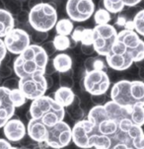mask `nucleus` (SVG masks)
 I'll return each instance as SVG.
<instances>
[{
  "label": "nucleus",
  "instance_id": "f257e3e1",
  "mask_svg": "<svg viewBox=\"0 0 144 149\" xmlns=\"http://www.w3.org/2000/svg\"><path fill=\"white\" fill-rule=\"evenodd\" d=\"M72 141L82 149H144V130L134 123L132 108L113 101L96 105L72 127Z\"/></svg>",
  "mask_w": 144,
  "mask_h": 149
},
{
  "label": "nucleus",
  "instance_id": "f03ea898",
  "mask_svg": "<svg viewBox=\"0 0 144 149\" xmlns=\"http://www.w3.org/2000/svg\"><path fill=\"white\" fill-rule=\"evenodd\" d=\"M144 59V42L134 30L123 29L118 33L117 41L106 55L108 66L117 71L128 69L133 62Z\"/></svg>",
  "mask_w": 144,
  "mask_h": 149
},
{
  "label": "nucleus",
  "instance_id": "7ed1b4c3",
  "mask_svg": "<svg viewBox=\"0 0 144 149\" xmlns=\"http://www.w3.org/2000/svg\"><path fill=\"white\" fill-rule=\"evenodd\" d=\"M49 55L42 45H30L13 62V70L17 77L23 78L37 73H47Z\"/></svg>",
  "mask_w": 144,
  "mask_h": 149
},
{
  "label": "nucleus",
  "instance_id": "20e7f679",
  "mask_svg": "<svg viewBox=\"0 0 144 149\" xmlns=\"http://www.w3.org/2000/svg\"><path fill=\"white\" fill-rule=\"evenodd\" d=\"M111 99L126 108L144 106V82L140 80H120L111 90Z\"/></svg>",
  "mask_w": 144,
  "mask_h": 149
},
{
  "label": "nucleus",
  "instance_id": "39448f33",
  "mask_svg": "<svg viewBox=\"0 0 144 149\" xmlns=\"http://www.w3.org/2000/svg\"><path fill=\"white\" fill-rule=\"evenodd\" d=\"M28 115L30 118L41 120L47 127H52L64 120L65 108L57 104L54 98L45 95L32 101Z\"/></svg>",
  "mask_w": 144,
  "mask_h": 149
},
{
  "label": "nucleus",
  "instance_id": "423d86ee",
  "mask_svg": "<svg viewBox=\"0 0 144 149\" xmlns=\"http://www.w3.org/2000/svg\"><path fill=\"white\" fill-rule=\"evenodd\" d=\"M28 22L35 31L47 33L54 28L57 22V12L50 3L37 4L31 8Z\"/></svg>",
  "mask_w": 144,
  "mask_h": 149
},
{
  "label": "nucleus",
  "instance_id": "0eeeda50",
  "mask_svg": "<svg viewBox=\"0 0 144 149\" xmlns=\"http://www.w3.org/2000/svg\"><path fill=\"white\" fill-rule=\"evenodd\" d=\"M92 34L94 52L99 55L106 56L117 41L118 32L115 28L110 24L96 25L94 29H92Z\"/></svg>",
  "mask_w": 144,
  "mask_h": 149
},
{
  "label": "nucleus",
  "instance_id": "6e6552de",
  "mask_svg": "<svg viewBox=\"0 0 144 149\" xmlns=\"http://www.w3.org/2000/svg\"><path fill=\"white\" fill-rule=\"evenodd\" d=\"M18 88L27 100H36L45 96L47 87V76L45 73H37L30 76L19 78Z\"/></svg>",
  "mask_w": 144,
  "mask_h": 149
},
{
  "label": "nucleus",
  "instance_id": "1a4fd4ad",
  "mask_svg": "<svg viewBox=\"0 0 144 149\" xmlns=\"http://www.w3.org/2000/svg\"><path fill=\"white\" fill-rule=\"evenodd\" d=\"M72 140V128L64 120L52 127H47V135L44 144L54 149H61Z\"/></svg>",
  "mask_w": 144,
  "mask_h": 149
},
{
  "label": "nucleus",
  "instance_id": "9d476101",
  "mask_svg": "<svg viewBox=\"0 0 144 149\" xmlns=\"http://www.w3.org/2000/svg\"><path fill=\"white\" fill-rule=\"evenodd\" d=\"M110 78L104 70H90L86 71L83 79L84 89L92 96H102L110 88Z\"/></svg>",
  "mask_w": 144,
  "mask_h": 149
},
{
  "label": "nucleus",
  "instance_id": "9b49d317",
  "mask_svg": "<svg viewBox=\"0 0 144 149\" xmlns=\"http://www.w3.org/2000/svg\"><path fill=\"white\" fill-rule=\"evenodd\" d=\"M95 12L93 0H67L66 13L72 22H85Z\"/></svg>",
  "mask_w": 144,
  "mask_h": 149
},
{
  "label": "nucleus",
  "instance_id": "f8f14e48",
  "mask_svg": "<svg viewBox=\"0 0 144 149\" xmlns=\"http://www.w3.org/2000/svg\"><path fill=\"white\" fill-rule=\"evenodd\" d=\"M3 42L7 52L19 55L31 45V38L27 31L20 28H14L4 37Z\"/></svg>",
  "mask_w": 144,
  "mask_h": 149
},
{
  "label": "nucleus",
  "instance_id": "ddd939ff",
  "mask_svg": "<svg viewBox=\"0 0 144 149\" xmlns=\"http://www.w3.org/2000/svg\"><path fill=\"white\" fill-rule=\"evenodd\" d=\"M15 110L16 107L11 98V90L4 86H0V128L11 120Z\"/></svg>",
  "mask_w": 144,
  "mask_h": 149
},
{
  "label": "nucleus",
  "instance_id": "4468645a",
  "mask_svg": "<svg viewBox=\"0 0 144 149\" xmlns=\"http://www.w3.org/2000/svg\"><path fill=\"white\" fill-rule=\"evenodd\" d=\"M3 132L7 140L11 142H18L26 136L27 128L24 123L19 118H11L4 125Z\"/></svg>",
  "mask_w": 144,
  "mask_h": 149
},
{
  "label": "nucleus",
  "instance_id": "2eb2a0df",
  "mask_svg": "<svg viewBox=\"0 0 144 149\" xmlns=\"http://www.w3.org/2000/svg\"><path fill=\"white\" fill-rule=\"evenodd\" d=\"M27 133L32 140L38 143H44L47 135V127L41 120L30 118L27 125Z\"/></svg>",
  "mask_w": 144,
  "mask_h": 149
},
{
  "label": "nucleus",
  "instance_id": "dca6fc26",
  "mask_svg": "<svg viewBox=\"0 0 144 149\" xmlns=\"http://www.w3.org/2000/svg\"><path fill=\"white\" fill-rule=\"evenodd\" d=\"M54 99L58 105H60L63 108L70 107L73 103H74L76 96H75L74 92L70 87H65V86H61L54 92Z\"/></svg>",
  "mask_w": 144,
  "mask_h": 149
},
{
  "label": "nucleus",
  "instance_id": "f3484780",
  "mask_svg": "<svg viewBox=\"0 0 144 149\" xmlns=\"http://www.w3.org/2000/svg\"><path fill=\"white\" fill-rule=\"evenodd\" d=\"M15 28V20L11 12L0 8V39Z\"/></svg>",
  "mask_w": 144,
  "mask_h": 149
},
{
  "label": "nucleus",
  "instance_id": "a211bd4d",
  "mask_svg": "<svg viewBox=\"0 0 144 149\" xmlns=\"http://www.w3.org/2000/svg\"><path fill=\"white\" fill-rule=\"evenodd\" d=\"M52 65L54 70L59 73H66L72 67V58L66 54H58L52 59Z\"/></svg>",
  "mask_w": 144,
  "mask_h": 149
},
{
  "label": "nucleus",
  "instance_id": "6ab92c4d",
  "mask_svg": "<svg viewBox=\"0 0 144 149\" xmlns=\"http://www.w3.org/2000/svg\"><path fill=\"white\" fill-rule=\"evenodd\" d=\"M71 38L75 42H82V45H92L93 34L91 29L78 27L73 30Z\"/></svg>",
  "mask_w": 144,
  "mask_h": 149
},
{
  "label": "nucleus",
  "instance_id": "aec40b11",
  "mask_svg": "<svg viewBox=\"0 0 144 149\" xmlns=\"http://www.w3.org/2000/svg\"><path fill=\"white\" fill-rule=\"evenodd\" d=\"M55 31L57 35H62V36H70L74 30V25L70 19H60L57 20L55 24Z\"/></svg>",
  "mask_w": 144,
  "mask_h": 149
},
{
  "label": "nucleus",
  "instance_id": "412c9836",
  "mask_svg": "<svg viewBox=\"0 0 144 149\" xmlns=\"http://www.w3.org/2000/svg\"><path fill=\"white\" fill-rule=\"evenodd\" d=\"M104 7L109 13L112 14H118L122 12L125 8L122 0H103Z\"/></svg>",
  "mask_w": 144,
  "mask_h": 149
},
{
  "label": "nucleus",
  "instance_id": "4be33fe9",
  "mask_svg": "<svg viewBox=\"0 0 144 149\" xmlns=\"http://www.w3.org/2000/svg\"><path fill=\"white\" fill-rule=\"evenodd\" d=\"M55 50L58 52H64L70 47V39L67 36H62V35H57L54 37L52 41Z\"/></svg>",
  "mask_w": 144,
  "mask_h": 149
},
{
  "label": "nucleus",
  "instance_id": "5701e85b",
  "mask_svg": "<svg viewBox=\"0 0 144 149\" xmlns=\"http://www.w3.org/2000/svg\"><path fill=\"white\" fill-rule=\"evenodd\" d=\"M133 30L137 33L139 36L144 37V9L137 12L132 20Z\"/></svg>",
  "mask_w": 144,
  "mask_h": 149
},
{
  "label": "nucleus",
  "instance_id": "b1692460",
  "mask_svg": "<svg viewBox=\"0 0 144 149\" xmlns=\"http://www.w3.org/2000/svg\"><path fill=\"white\" fill-rule=\"evenodd\" d=\"M111 13L106 9H99L94 12V20L96 25H107L111 21Z\"/></svg>",
  "mask_w": 144,
  "mask_h": 149
},
{
  "label": "nucleus",
  "instance_id": "393cba45",
  "mask_svg": "<svg viewBox=\"0 0 144 149\" xmlns=\"http://www.w3.org/2000/svg\"><path fill=\"white\" fill-rule=\"evenodd\" d=\"M106 66V63L103 59L100 58H88L85 62L86 71H90V70H104Z\"/></svg>",
  "mask_w": 144,
  "mask_h": 149
},
{
  "label": "nucleus",
  "instance_id": "a878e982",
  "mask_svg": "<svg viewBox=\"0 0 144 149\" xmlns=\"http://www.w3.org/2000/svg\"><path fill=\"white\" fill-rule=\"evenodd\" d=\"M11 98L16 108L22 107V106L26 104V102H27L26 97L23 95V93L19 90V88L11 90Z\"/></svg>",
  "mask_w": 144,
  "mask_h": 149
},
{
  "label": "nucleus",
  "instance_id": "bb28decb",
  "mask_svg": "<svg viewBox=\"0 0 144 149\" xmlns=\"http://www.w3.org/2000/svg\"><path fill=\"white\" fill-rule=\"evenodd\" d=\"M11 73H12V69L7 64L2 63L0 65V77L1 78L9 77L11 75Z\"/></svg>",
  "mask_w": 144,
  "mask_h": 149
},
{
  "label": "nucleus",
  "instance_id": "cd10ccee",
  "mask_svg": "<svg viewBox=\"0 0 144 149\" xmlns=\"http://www.w3.org/2000/svg\"><path fill=\"white\" fill-rule=\"evenodd\" d=\"M3 86L8 88L10 90L16 89V88H18V81H17L16 79H14V78H10V79L5 80L3 83Z\"/></svg>",
  "mask_w": 144,
  "mask_h": 149
},
{
  "label": "nucleus",
  "instance_id": "c85d7f7f",
  "mask_svg": "<svg viewBox=\"0 0 144 149\" xmlns=\"http://www.w3.org/2000/svg\"><path fill=\"white\" fill-rule=\"evenodd\" d=\"M6 55H7L6 47H5V45H4L3 40L0 39V65H1L2 61H3V59L5 58Z\"/></svg>",
  "mask_w": 144,
  "mask_h": 149
},
{
  "label": "nucleus",
  "instance_id": "c756f323",
  "mask_svg": "<svg viewBox=\"0 0 144 149\" xmlns=\"http://www.w3.org/2000/svg\"><path fill=\"white\" fill-rule=\"evenodd\" d=\"M0 149H21V148L14 147V146H12L6 139L0 138Z\"/></svg>",
  "mask_w": 144,
  "mask_h": 149
},
{
  "label": "nucleus",
  "instance_id": "7c9ffc66",
  "mask_svg": "<svg viewBox=\"0 0 144 149\" xmlns=\"http://www.w3.org/2000/svg\"><path fill=\"white\" fill-rule=\"evenodd\" d=\"M141 1H142V0H122L125 6H128V7L135 6V5H137L138 3H140Z\"/></svg>",
  "mask_w": 144,
  "mask_h": 149
},
{
  "label": "nucleus",
  "instance_id": "2f4dec72",
  "mask_svg": "<svg viewBox=\"0 0 144 149\" xmlns=\"http://www.w3.org/2000/svg\"><path fill=\"white\" fill-rule=\"evenodd\" d=\"M1 80H2V78H1V77H0V84H1Z\"/></svg>",
  "mask_w": 144,
  "mask_h": 149
},
{
  "label": "nucleus",
  "instance_id": "473e14b6",
  "mask_svg": "<svg viewBox=\"0 0 144 149\" xmlns=\"http://www.w3.org/2000/svg\"><path fill=\"white\" fill-rule=\"evenodd\" d=\"M40 149H47V148H40Z\"/></svg>",
  "mask_w": 144,
  "mask_h": 149
}]
</instances>
